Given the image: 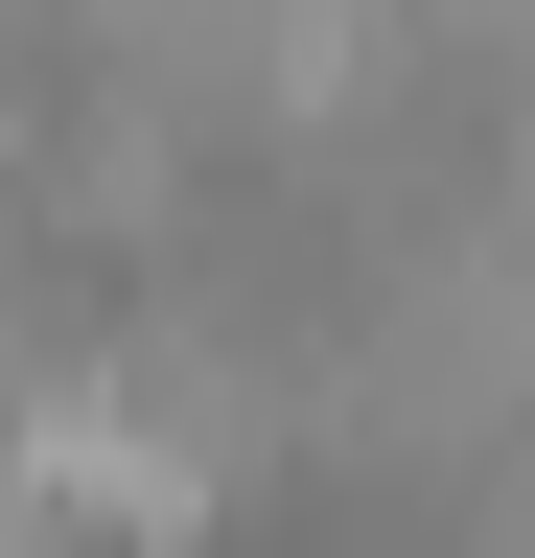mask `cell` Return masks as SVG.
<instances>
[{"instance_id": "1", "label": "cell", "mask_w": 535, "mask_h": 558, "mask_svg": "<svg viewBox=\"0 0 535 558\" xmlns=\"http://www.w3.org/2000/svg\"><path fill=\"white\" fill-rule=\"evenodd\" d=\"M512 418H535V256L489 209H442V233H396L326 303V442L350 465H465Z\"/></svg>"}, {"instance_id": "3", "label": "cell", "mask_w": 535, "mask_h": 558, "mask_svg": "<svg viewBox=\"0 0 535 558\" xmlns=\"http://www.w3.org/2000/svg\"><path fill=\"white\" fill-rule=\"evenodd\" d=\"M396 47L420 70H535V0H396Z\"/></svg>"}, {"instance_id": "2", "label": "cell", "mask_w": 535, "mask_h": 558, "mask_svg": "<svg viewBox=\"0 0 535 558\" xmlns=\"http://www.w3.org/2000/svg\"><path fill=\"white\" fill-rule=\"evenodd\" d=\"M186 163H210V140H186L163 94H117V70H94L71 117H24V186H47V233H94V256H163V233H186Z\"/></svg>"}]
</instances>
